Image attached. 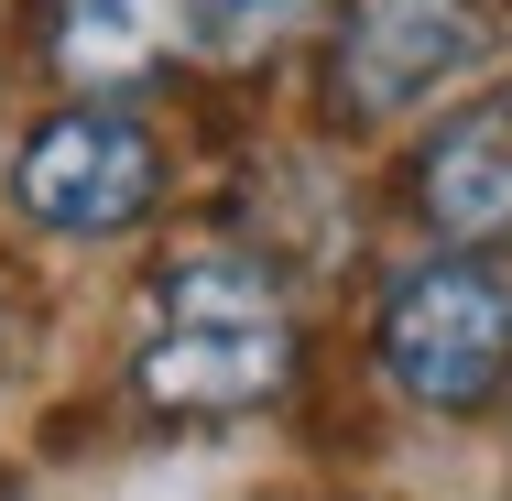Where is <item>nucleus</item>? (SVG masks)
Listing matches in <instances>:
<instances>
[{
	"label": "nucleus",
	"mask_w": 512,
	"mask_h": 501,
	"mask_svg": "<svg viewBox=\"0 0 512 501\" xmlns=\"http://www.w3.org/2000/svg\"><path fill=\"white\" fill-rule=\"evenodd\" d=\"M11 338H22V327H11V305H0V371H11Z\"/></svg>",
	"instance_id": "nucleus-8"
},
{
	"label": "nucleus",
	"mask_w": 512,
	"mask_h": 501,
	"mask_svg": "<svg viewBox=\"0 0 512 501\" xmlns=\"http://www.w3.org/2000/svg\"><path fill=\"white\" fill-rule=\"evenodd\" d=\"M207 44H229V55H251V44H273V33H295L306 22V0H197Z\"/></svg>",
	"instance_id": "nucleus-7"
},
{
	"label": "nucleus",
	"mask_w": 512,
	"mask_h": 501,
	"mask_svg": "<svg viewBox=\"0 0 512 501\" xmlns=\"http://www.w3.org/2000/svg\"><path fill=\"white\" fill-rule=\"evenodd\" d=\"M295 371V316L273 295V273L197 251V262H164L153 273V327H142V360L131 382L175 414H240V403L284 393Z\"/></svg>",
	"instance_id": "nucleus-1"
},
{
	"label": "nucleus",
	"mask_w": 512,
	"mask_h": 501,
	"mask_svg": "<svg viewBox=\"0 0 512 501\" xmlns=\"http://www.w3.org/2000/svg\"><path fill=\"white\" fill-rule=\"evenodd\" d=\"M0 501H22V491H11V480H0Z\"/></svg>",
	"instance_id": "nucleus-9"
},
{
	"label": "nucleus",
	"mask_w": 512,
	"mask_h": 501,
	"mask_svg": "<svg viewBox=\"0 0 512 501\" xmlns=\"http://www.w3.org/2000/svg\"><path fill=\"white\" fill-rule=\"evenodd\" d=\"M382 371L436 414H469L512 382V284L480 262H425L382 305Z\"/></svg>",
	"instance_id": "nucleus-2"
},
{
	"label": "nucleus",
	"mask_w": 512,
	"mask_h": 501,
	"mask_svg": "<svg viewBox=\"0 0 512 501\" xmlns=\"http://www.w3.org/2000/svg\"><path fill=\"white\" fill-rule=\"evenodd\" d=\"M153 186H164L153 131L120 120V109H66V120H44L33 153H22V218L55 229V240H109V229H131V218L153 207Z\"/></svg>",
	"instance_id": "nucleus-3"
},
{
	"label": "nucleus",
	"mask_w": 512,
	"mask_h": 501,
	"mask_svg": "<svg viewBox=\"0 0 512 501\" xmlns=\"http://www.w3.org/2000/svg\"><path fill=\"white\" fill-rule=\"evenodd\" d=\"M197 33V0H66L55 11V66L77 88H131Z\"/></svg>",
	"instance_id": "nucleus-6"
},
{
	"label": "nucleus",
	"mask_w": 512,
	"mask_h": 501,
	"mask_svg": "<svg viewBox=\"0 0 512 501\" xmlns=\"http://www.w3.org/2000/svg\"><path fill=\"white\" fill-rule=\"evenodd\" d=\"M414 207H425V229H447L469 251L512 240V99H491V109H469V120L436 131V153L414 175Z\"/></svg>",
	"instance_id": "nucleus-5"
},
{
	"label": "nucleus",
	"mask_w": 512,
	"mask_h": 501,
	"mask_svg": "<svg viewBox=\"0 0 512 501\" xmlns=\"http://www.w3.org/2000/svg\"><path fill=\"white\" fill-rule=\"evenodd\" d=\"M480 44H491L480 0H349V22H338V99L360 120H393V109L436 99Z\"/></svg>",
	"instance_id": "nucleus-4"
}]
</instances>
